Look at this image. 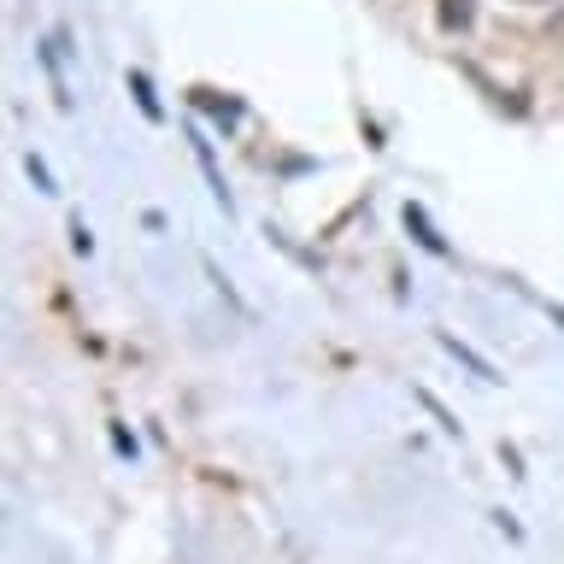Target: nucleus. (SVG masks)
I'll list each match as a JSON object with an SVG mask.
<instances>
[{
  "instance_id": "nucleus-1",
  "label": "nucleus",
  "mask_w": 564,
  "mask_h": 564,
  "mask_svg": "<svg viewBox=\"0 0 564 564\" xmlns=\"http://www.w3.org/2000/svg\"><path fill=\"white\" fill-rule=\"evenodd\" d=\"M470 18H476V0H441V24L447 30H465Z\"/></svg>"
},
{
  "instance_id": "nucleus-2",
  "label": "nucleus",
  "mask_w": 564,
  "mask_h": 564,
  "mask_svg": "<svg viewBox=\"0 0 564 564\" xmlns=\"http://www.w3.org/2000/svg\"><path fill=\"white\" fill-rule=\"evenodd\" d=\"M130 88H135L141 112H148V118H159V100H153V88H148V77H141V70H135V77H130Z\"/></svg>"
}]
</instances>
